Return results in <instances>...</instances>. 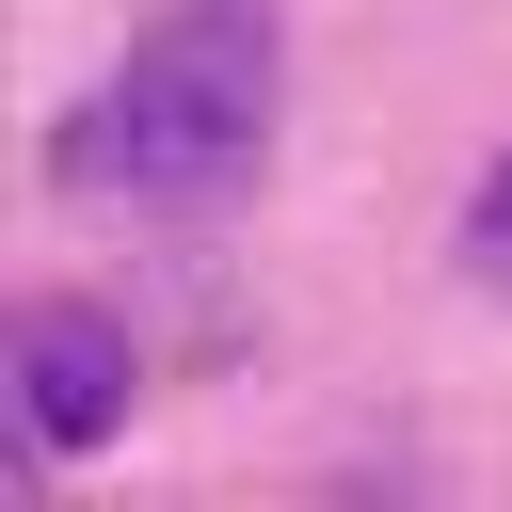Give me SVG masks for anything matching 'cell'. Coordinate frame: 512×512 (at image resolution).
Instances as JSON below:
<instances>
[{"mask_svg":"<svg viewBox=\"0 0 512 512\" xmlns=\"http://www.w3.org/2000/svg\"><path fill=\"white\" fill-rule=\"evenodd\" d=\"M272 96H288V16L272 0H160L64 112L48 176L80 208H208L256 176L272 144Z\"/></svg>","mask_w":512,"mask_h":512,"instance_id":"obj_1","label":"cell"},{"mask_svg":"<svg viewBox=\"0 0 512 512\" xmlns=\"http://www.w3.org/2000/svg\"><path fill=\"white\" fill-rule=\"evenodd\" d=\"M128 320L112 304H16V400H32V448H96L128 416Z\"/></svg>","mask_w":512,"mask_h":512,"instance_id":"obj_2","label":"cell"},{"mask_svg":"<svg viewBox=\"0 0 512 512\" xmlns=\"http://www.w3.org/2000/svg\"><path fill=\"white\" fill-rule=\"evenodd\" d=\"M464 272L480 288H512V144L480 160V192H464Z\"/></svg>","mask_w":512,"mask_h":512,"instance_id":"obj_3","label":"cell"}]
</instances>
